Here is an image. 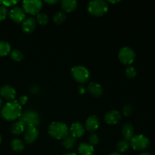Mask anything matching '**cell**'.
<instances>
[{"instance_id":"6da1fadb","label":"cell","mask_w":155,"mask_h":155,"mask_svg":"<svg viewBox=\"0 0 155 155\" xmlns=\"http://www.w3.org/2000/svg\"><path fill=\"white\" fill-rule=\"evenodd\" d=\"M22 107L18 101L14 100L6 103L1 110V115L5 120L8 121L15 120L21 117Z\"/></svg>"},{"instance_id":"7a4b0ae2","label":"cell","mask_w":155,"mask_h":155,"mask_svg":"<svg viewBox=\"0 0 155 155\" xmlns=\"http://www.w3.org/2000/svg\"><path fill=\"white\" fill-rule=\"evenodd\" d=\"M48 134L55 139H64L69 135L68 126L61 122H52L48 128Z\"/></svg>"},{"instance_id":"3957f363","label":"cell","mask_w":155,"mask_h":155,"mask_svg":"<svg viewBox=\"0 0 155 155\" xmlns=\"http://www.w3.org/2000/svg\"><path fill=\"white\" fill-rule=\"evenodd\" d=\"M88 12L94 16H102L107 13L108 10V5L104 0H95L89 2L87 6Z\"/></svg>"},{"instance_id":"277c9868","label":"cell","mask_w":155,"mask_h":155,"mask_svg":"<svg viewBox=\"0 0 155 155\" xmlns=\"http://www.w3.org/2000/svg\"><path fill=\"white\" fill-rule=\"evenodd\" d=\"M39 115L36 111L33 110H27L22 112L20 120L27 127H36L39 124Z\"/></svg>"},{"instance_id":"5b68a950","label":"cell","mask_w":155,"mask_h":155,"mask_svg":"<svg viewBox=\"0 0 155 155\" xmlns=\"http://www.w3.org/2000/svg\"><path fill=\"white\" fill-rule=\"evenodd\" d=\"M71 75L73 78L78 83H86L89 81L90 74L89 71L83 66H75L71 69Z\"/></svg>"},{"instance_id":"8992f818","label":"cell","mask_w":155,"mask_h":155,"mask_svg":"<svg viewBox=\"0 0 155 155\" xmlns=\"http://www.w3.org/2000/svg\"><path fill=\"white\" fill-rule=\"evenodd\" d=\"M130 145L136 151H143L149 146L150 141L144 135H136L132 138Z\"/></svg>"},{"instance_id":"52a82bcc","label":"cell","mask_w":155,"mask_h":155,"mask_svg":"<svg viewBox=\"0 0 155 155\" xmlns=\"http://www.w3.org/2000/svg\"><path fill=\"white\" fill-rule=\"evenodd\" d=\"M118 58L124 64L130 65L134 61L136 58V53L131 47L125 46L120 50Z\"/></svg>"},{"instance_id":"ba28073f","label":"cell","mask_w":155,"mask_h":155,"mask_svg":"<svg viewBox=\"0 0 155 155\" xmlns=\"http://www.w3.org/2000/svg\"><path fill=\"white\" fill-rule=\"evenodd\" d=\"M23 10L24 12L30 15H38L42 8V2L39 0H31V1H24L22 3Z\"/></svg>"},{"instance_id":"9c48e42d","label":"cell","mask_w":155,"mask_h":155,"mask_svg":"<svg viewBox=\"0 0 155 155\" xmlns=\"http://www.w3.org/2000/svg\"><path fill=\"white\" fill-rule=\"evenodd\" d=\"M10 18L17 24L22 23L26 18V15L23 8L19 6H14L9 12Z\"/></svg>"},{"instance_id":"30bf717a","label":"cell","mask_w":155,"mask_h":155,"mask_svg":"<svg viewBox=\"0 0 155 155\" xmlns=\"http://www.w3.org/2000/svg\"><path fill=\"white\" fill-rule=\"evenodd\" d=\"M39 137V130L36 127H27L24 130V138L27 144H32Z\"/></svg>"},{"instance_id":"8fae6325","label":"cell","mask_w":155,"mask_h":155,"mask_svg":"<svg viewBox=\"0 0 155 155\" xmlns=\"http://www.w3.org/2000/svg\"><path fill=\"white\" fill-rule=\"evenodd\" d=\"M0 95L8 101H14L16 97V91L9 85H4L0 87Z\"/></svg>"},{"instance_id":"7c38bea8","label":"cell","mask_w":155,"mask_h":155,"mask_svg":"<svg viewBox=\"0 0 155 155\" xmlns=\"http://www.w3.org/2000/svg\"><path fill=\"white\" fill-rule=\"evenodd\" d=\"M100 126V120L98 117L95 115H92V116L89 117L86 121V130L90 133H94L98 129Z\"/></svg>"},{"instance_id":"4fadbf2b","label":"cell","mask_w":155,"mask_h":155,"mask_svg":"<svg viewBox=\"0 0 155 155\" xmlns=\"http://www.w3.org/2000/svg\"><path fill=\"white\" fill-rule=\"evenodd\" d=\"M121 119V115L119 111L116 110H113L109 111L104 116V121L107 124H110V125H114V124H117Z\"/></svg>"},{"instance_id":"5bb4252c","label":"cell","mask_w":155,"mask_h":155,"mask_svg":"<svg viewBox=\"0 0 155 155\" xmlns=\"http://www.w3.org/2000/svg\"><path fill=\"white\" fill-rule=\"evenodd\" d=\"M36 27V21L32 17L27 18L22 22L23 31L27 33H31L35 30Z\"/></svg>"},{"instance_id":"9a60e30c","label":"cell","mask_w":155,"mask_h":155,"mask_svg":"<svg viewBox=\"0 0 155 155\" xmlns=\"http://www.w3.org/2000/svg\"><path fill=\"white\" fill-rule=\"evenodd\" d=\"M70 133H71V136L75 138V139L81 138L84 135L85 133L84 127L79 122L74 123L71 125V129H70Z\"/></svg>"},{"instance_id":"2e32d148","label":"cell","mask_w":155,"mask_h":155,"mask_svg":"<svg viewBox=\"0 0 155 155\" xmlns=\"http://www.w3.org/2000/svg\"><path fill=\"white\" fill-rule=\"evenodd\" d=\"M87 89L89 93L95 97L101 96L103 94V92H104L102 86L99 83H94V82H92V83H90L88 85Z\"/></svg>"},{"instance_id":"e0dca14e","label":"cell","mask_w":155,"mask_h":155,"mask_svg":"<svg viewBox=\"0 0 155 155\" xmlns=\"http://www.w3.org/2000/svg\"><path fill=\"white\" fill-rule=\"evenodd\" d=\"M122 134L124 138V140L130 141L132 138L134 136V128L133 125L130 124H124L122 128Z\"/></svg>"},{"instance_id":"ac0fdd59","label":"cell","mask_w":155,"mask_h":155,"mask_svg":"<svg viewBox=\"0 0 155 155\" xmlns=\"http://www.w3.org/2000/svg\"><path fill=\"white\" fill-rule=\"evenodd\" d=\"M78 151L80 155H94L95 154L94 147L89 143H86V142L80 144L78 147Z\"/></svg>"},{"instance_id":"d6986e66","label":"cell","mask_w":155,"mask_h":155,"mask_svg":"<svg viewBox=\"0 0 155 155\" xmlns=\"http://www.w3.org/2000/svg\"><path fill=\"white\" fill-rule=\"evenodd\" d=\"M61 6L64 12H71L77 7V2L75 0H63L61 2Z\"/></svg>"},{"instance_id":"ffe728a7","label":"cell","mask_w":155,"mask_h":155,"mask_svg":"<svg viewBox=\"0 0 155 155\" xmlns=\"http://www.w3.org/2000/svg\"><path fill=\"white\" fill-rule=\"evenodd\" d=\"M26 127L21 120L16 121L11 126L10 131L14 135H20L24 133Z\"/></svg>"},{"instance_id":"44dd1931","label":"cell","mask_w":155,"mask_h":155,"mask_svg":"<svg viewBox=\"0 0 155 155\" xmlns=\"http://www.w3.org/2000/svg\"><path fill=\"white\" fill-rule=\"evenodd\" d=\"M76 143V139L73 137L71 135H68L64 139H63V145L66 149H72L74 147Z\"/></svg>"},{"instance_id":"7402d4cb","label":"cell","mask_w":155,"mask_h":155,"mask_svg":"<svg viewBox=\"0 0 155 155\" xmlns=\"http://www.w3.org/2000/svg\"><path fill=\"white\" fill-rule=\"evenodd\" d=\"M11 146L13 151L16 152H21L24 149V145L21 140L18 139H14L11 142Z\"/></svg>"},{"instance_id":"603a6c76","label":"cell","mask_w":155,"mask_h":155,"mask_svg":"<svg viewBox=\"0 0 155 155\" xmlns=\"http://www.w3.org/2000/svg\"><path fill=\"white\" fill-rule=\"evenodd\" d=\"M11 51V45L6 41H0V57L5 56Z\"/></svg>"},{"instance_id":"cb8c5ba5","label":"cell","mask_w":155,"mask_h":155,"mask_svg":"<svg viewBox=\"0 0 155 155\" xmlns=\"http://www.w3.org/2000/svg\"><path fill=\"white\" fill-rule=\"evenodd\" d=\"M130 145L129 143V142H127L126 140H121L117 142V144L116 145V148L118 152L121 154V153L126 152L129 149V148H130Z\"/></svg>"},{"instance_id":"d4e9b609","label":"cell","mask_w":155,"mask_h":155,"mask_svg":"<svg viewBox=\"0 0 155 155\" xmlns=\"http://www.w3.org/2000/svg\"><path fill=\"white\" fill-rule=\"evenodd\" d=\"M66 19V15L64 12H57L54 14V17H53V20L54 22L57 24H61L64 22Z\"/></svg>"},{"instance_id":"484cf974","label":"cell","mask_w":155,"mask_h":155,"mask_svg":"<svg viewBox=\"0 0 155 155\" xmlns=\"http://www.w3.org/2000/svg\"><path fill=\"white\" fill-rule=\"evenodd\" d=\"M36 21L41 25H45L48 22V16L44 12H39L36 15Z\"/></svg>"},{"instance_id":"4316f807","label":"cell","mask_w":155,"mask_h":155,"mask_svg":"<svg viewBox=\"0 0 155 155\" xmlns=\"http://www.w3.org/2000/svg\"><path fill=\"white\" fill-rule=\"evenodd\" d=\"M11 58L15 61H21L24 58V54H23V53L20 50L14 49L11 52Z\"/></svg>"},{"instance_id":"83f0119b","label":"cell","mask_w":155,"mask_h":155,"mask_svg":"<svg viewBox=\"0 0 155 155\" xmlns=\"http://www.w3.org/2000/svg\"><path fill=\"white\" fill-rule=\"evenodd\" d=\"M126 75L128 78L133 79L136 76V71L133 67L128 66L126 69Z\"/></svg>"},{"instance_id":"f1b7e54d","label":"cell","mask_w":155,"mask_h":155,"mask_svg":"<svg viewBox=\"0 0 155 155\" xmlns=\"http://www.w3.org/2000/svg\"><path fill=\"white\" fill-rule=\"evenodd\" d=\"M89 144L94 147L95 145H98V142H99V138H98V136L95 133H92L89 137Z\"/></svg>"},{"instance_id":"f546056e","label":"cell","mask_w":155,"mask_h":155,"mask_svg":"<svg viewBox=\"0 0 155 155\" xmlns=\"http://www.w3.org/2000/svg\"><path fill=\"white\" fill-rule=\"evenodd\" d=\"M133 112V107L130 104H125L123 107V114L125 117H129Z\"/></svg>"},{"instance_id":"4dcf8cb0","label":"cell","mask_w":155,"mask_h":155,"mask_svg":"<svg viewBox=\"0 0 155 155\" xmlns=\"http://www.w3.org/2000/svg\"><path fill=\"white\" fill-rule=\"evenodd\" d=\"M8 11L6 7H5L4 5H0V21H3L6 18V16H7Z\"/></svg>"},{"instance_id":"1f68e13d","label":"cell","mask_w":155,"mask_h":155,"mask_svg":"<svg viewBox=\"0 0 155 155\" xmlns=\"http://www.w3.org/2000/svg\"><path fill=\"white\" fill-rule=\"evenodd\" d=\"M18 1H13V0H8V1H2V5L5 7H10V6H15Z\"/></svg>"},{"instance_id":"d6a6232c","label":"cell","mask_w":155,"mask_h":155,"mask_svg":"<svg viewBox=\"0 0 155 155\" xmlns=\"http://www.w3.org/2000/svg\"><path fill=\"white\" fill-rule=\"evenodd\" d=\"M27 100H28V98H27V97L26 96V95H23V96L20 97L19 100H18V102H19V104H21V105H22V104H25L26 103H27Z\"/></svg>"},{"instance_id":"836d02e7","label":"cell","mask_w":155,"mask_h":155,"mask_svg":"<svg viewBox=\"0 0 155 155\" xmlns=\"http://www.w3.org/2000/svg\"><path fill=\"white\" fill-rule=\"evenodd\" d=\"M78 90H79V92H80V94H84L85 92H86V89H85V87L83 85H80V86H79Z\"/></svg>"},{"instance_id":"e575fe53","label":"cell","mask_w":155,"mask_h":155,"mask_svg":"<svg viewBox=\"0 0 155 155\" xmlns=\"http://www.w3.org/2000/svg\"><path fill=\"white\" fill-rule=\"evenodd\" d=\"M45 2L46 3H48V4H51V5L56 4V3L58 2L57 0H53V1H52V0H51V1H49V0H48V1H47V0H46V1H45Z\"/></svg>"},{"instance_id":"d590c367","label":"cell","mask_w":155,"mask_h":155,"mask_svg":"<svg viewBox=\"0 0 155 155\" xmlns=\"http://www.w3.org/2000/svg\"><path fill=\"white\" fill-rule=\"evenodd\" d=\"M109 155H123V154H120V153H119V152H114V153H111V154H109Z\"/></svg>"},{"instance_id":"8d00e7d4","label":"cell","mask_w":155,"mask_h":155,"mask_svg":"<svg viewBox=\"0 0 155 155\" xmlns=\"http://www.w3.org/2000/svg\"><path fill=\"white\" fill-rule=\"evenodd\" d=\"M139 155H151L150 153H148V152H143L142 153V154H140Z\"/></svg>"},{"instance_id":"74e56055","label":"cell","mask_w":155,"mask_h":155,"mask_svg":"<svg viewBox=\"0 0 155 155\" xmlns=\"http://www.w3.org/2000/svg\"><path fill=\"white\" fill-rule=\"evenodd\" d=\"M64 155H77L75 153H67V154H64Z\"/></svg>"},{"instance_id":"f35d334b","label":"cell","mask_w":155,"mask_h":155,"mask_svg":"<svg viewBox=\"0 0 155 155\" xmlns=\"http://www.w3.org/2000/svg\"><path fill=\"white\" fill-rule=\"evenodd\" d=\"M119 0H117V1H108V2H110V3H117V2H119Z\"/></svg>"},{"instance_id":"ab89813d","label":"cell","mask_w":155,"mask_h":155,"mask_svg":"<svg viewBox=\"0 0 155 155\" xmlns=\"http://www.w3.org/2000/svg\"><path fill=\"white\" fill-rule=\"evenodd\" d=\"M2 100L1 98H0V107H2Z\"/></svg>"},{"instance_id":"60d3db41","label":"cell","mask_w":155,"mask_h":155,"mask_svg":"<svg viewBox=\"0 0 155 155\" xmlns=\"http://www.w3.org/2000/svg\"><path fill=\"white\" fill-rule=\"evenodd\" d=\"M1 142H2V136L1 135H0V144H1Z\"/></svg>"}]
</instances>
